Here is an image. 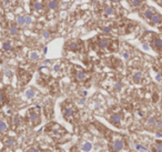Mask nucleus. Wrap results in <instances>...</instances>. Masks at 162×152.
Instances as JSON below:
<instances>
[{"label":"nucleus","mask_w":162,"mask_h":152,"mask_svg":"<svg viewBox=\"0 0 162 152\" xmlns=\"http://www.w3.org/2000/svg\"><path fill=\"white\" fill-rule=\"evenodd\" d=\"M39 108H32L28 111V121L31 125H37L40 122V111Z\"/></svg>","instance_id":"1"},{"label":"nucleus","mask_w":162,"mask_h":152,"mask_svg":"<svg viewBox=\"0 0 162 152\" xmlns=\"http://www.w3.org/2000/svg\"><path fill=\"white\" fill-rule=\"evenodd\" d=\"M149 22L151 23L152 26H157V27H160V26H162V17H161V15L154 12L153 15H152V17L150 18Z\"/></svg>","instance_id":"2"},{"label":"nucleus","mask_w":162,"mask_h":152,"mask_svg":"<svg viewBox=\"0 0 162 152\" xmlns=\"http://www.w3.org/2000/svg\"><path fill=\"white\" fill-rule=\"evenodd\" d=\"M75 108L71 106H68L66 107V109H63V117H65L66 119H68V120H71V118L75 117Z\"/></svg>","instance_id":"3"},{"label":"nucleus","mask_w":162,"mask_h":152,"mask_svg":"<svg viewBox=\"0 0 162 152\" xmlns=\"http://www.w3.org/2000/svg\"><path fill=\"white\" fill-rule=\"evenodd\" d=\"M0 3H1V7L4 9H10L15 8L16 3H17V0H0Z\"/></svg>","instance_id":"4"},{"label":"nucleus","mask_w":162,"mask_h":152,"mask_svg":"<svg viewBox=\"0 0 162 152\" xmlns=\"http://www.w3.org/2000/svg\"><path fill=\"white\" fill-rule=\"evenodd\" d=\"M112 148L114 151H120L121 149L123 148V141L121 139H116L113 141V144H112Z\"/></svg>","instance_id":"5"},{"label":"nucleus","mask_w":162,"mask_h":152,"mask_svg":"<svg viewBox=\"0 0 162 152\" xmlns=\"http://www.w3.org/2000/svg\"><path fill=\"white\" fill-rule=\"evenodd\" d=\"M120 120H121V115L119 114V113H113L110 117V122L112 123V124L117 125V127L120 124Z\"/></svg>","instance_id":"6"},{"label":"nucleus","mask_w":162,"mask_h":152,"mask_svg":"<svg viewBox=\"0 0 162 152\" xmlns=\"http://www.w3.org/2000/svg\"><path fill=\"white\" fill-rule=\"evenodd\" d=\"M16 25L18 26V27H25L26 25V15H20L18 16L16 19Z\"/></svg>","instance_id":"7"},{"label":"nucleus","mask_w":162,"mask_h":152,"mask_svg":"<svg viewBox=\"0 0 162 152\" xmlns=\"http://www.w3.org/2000/svg\"><path fill=\"white\" fill-rule=\"evenodd\" d=\"M111 41L109 39H106V38H101V39L99 40V42H98V44H99V47L101 49H106L108 48L109 46H110Z\"/></svg>","instance_id":"8"},{"label":"nucleus","mask_w":162,"mask_h":152,"mask_svg":"<svg viewBox=\"0 0 162 152\" xmlns=\"http://www.w3.org/2000/svg\"><path fill=\"white\" fill-rule=\"evenodd\" d=\"M58 1L57 0H48L47 1V8L49 10H57L58 9Z\"/></svg>","instance_id":"9"},{"label":"nucleus","mask_w":162,"mask_h":152,"mask_svg":"<svg viewBox=\"0 0 162 152\" xmlns=\"http://www.w3.org/2000/svg\"><path fill=\"white\" fill-rule=\"evenodd\" d=\"M8 34L10 36H17L19 34V27L17 25H10L8 28Z\"/></svg>","instance_id":"10"},{"label":"nucleus","mask_w":162,"mask_h":152,"mask_svg":"<svg viewBox=\"0 0 162 152\" xmlns=\"http://www.w3.org/2000/svg\"><path fill=\"white\" fill-rule=\"evenodd\" d=\"M153 11L151 10V9H149V8H146L143 11H142V13H141V16H142V18H144V19H147L148 21L150 20V18L152 17V15H153Z\"/></svg>","instance_id":"11"},{"label":"nucleus","mask_w":162,"mask_h":152,"mask_svg":"<svg viewBox=\"0 0 162 152\" xmlns=\"http://www.w3.org/2000/svg\"><path fill=\"white\" fill-rule=\"evenodd\" d=\"M152 47H153L154 49H161L162 48V39L160 38H154L153 40H152Z\"/></svg>","instance_id":"12"},{"label":"nucleus","mask_w":162,"mask_h":152,"mask_svg":"<svg viewBox=\"0 0 162 152\" xmlns=\"http://www.w3.org/2000/svg\"><path fill=\"white\" fill-rule=\"evenodd\" d=\"M3 143L6 147H8V148H13L16 144V141L13 138H6V139L3 140Z\"/></svg>","instance_id":"13"},{"label":"nucleus","mask_w":162,"mask_h":152,"mask_svg":"<svg viewBox=\"0 0 162 152\" xmlns=\"http://www.w3.org/2000/svg\"><path fill=\"white\" fill-rule=\"evenodd\" d=\"M32 9L35 11H38V12H41L42 10H43V4L41 3V2L39 1H35L32 3Z\"/></svg>","instance_id":"14"},{"label":"nucleus","mask_w":162,"mask_h":152,"mask_svg":"<svg viewBox=\"0 0 162 152\" xmlns=\"http://www.w3.org/2000/svg\"><path fill=\"white\" fill-rule=\"evenodd\" d=\"M68 49L69 50H79L80 49V42H77V41H71L69 42L68 44Z\"/></svg>","instance_id":"15"},{"label":"nucleus","mask_w":162,"mask_h":152,"mask_svg":"<svg viewBox=\"0 0 162 152\" xmlns=\"http://www.w3.org/2000/svg\"><path fill=\"white\" fill-rule=\"evenodd\" d=\"M103 13H104V16H107V17H113L114 16V9L112 7H104Z\"/></svg>","instance_id":"16"},{"label":"nucleus","mask_w":162,"mask_h":152,"mask_svg":"<svg viewBox=\"0 0 162 152\" xmlns=\"http://www.w3.org/2000/svg\"><path fill=\"white\" fill-rule=\"evenodd\" d=\"M142 78H143V76H142V72H140V71H137V72L133 73V81L135 83H139L142 80Z\"/></svg>","instance_id":"17"},{"label":"nucleus","mask_w":162,"mask_h":152,"mask_svg":"<svg viewBox=\"0 0 162 152\" xmlns=\"http://www.w3.org/2000/svg\"><path fill=\"white\" fill-rule=\"evenodd\" d=\"M8 131V123L4 120H0V133H4Z\"/></svg>","instance_id":"18"},{"label":"nucleus","mask_w":162,"mask_h":152,"mask_svg":"<svg viewBox=\"0 0 162 152\" xmlns=\"http://www.w3.org/2000/svg\"><path fill=\"white\" fill-rule=\"evenodd\" d=\"M2 50L6 51V52H9L12 50V44H11L10 41H4L2 43Z\"/></svg>","instance_id":"19"},{"label":"nucleus","mask_w":162,"mask_h":152,"mask_svg":"<svg viewBox=\"0 0 162 152\" xmlns=\"http://www.w3.org/2000/svg\"><path fill=\"white\" fill-rule=\"evenodd\" d=\"M85 78H87V76H85V73L83 72V71L79 70L77 73H76V79H77L78 81H84Z\"/></svg>","instance_id":"20"},{"label":"nucleus","mask_w":162,"mask_h":152,"mask_svg":"<svg viewBox=\"0 0 162 152\" xmlns=\"http://www.w3.org/2000/svg\"><path fill=\"white\" fill-rule=\"evenodd\" d=\"M25 94L28 99H32L33 97L36 96V91H35V89H28L27 91L25 92Z\"/></svg>","instance_id":"21"},{"label":"nucleus","mask_w":162,"mask_h":152,"mask_svg":"<svg viewBox=\"0 0 162 152\" xmlns=\"http://www.w3.org/2000/svg\"><path fill=\"white\" fill-rule=\"evenodd\" d=\"M39 59V54L37 53L36 51H31L29 54V60L30 61H37Z\"/></svg>","instance_id":"22"},{"label":"nucleus","mask_w":162,"mask_h":152,"mask_svg":"<svg viewBox=\"0 0 162 152\" xmlns=\"http://www.w3.org/2000/svg\"><path fill=\"white\" fill-rule=\"evenodd\" d=\"M92 149V144L90 143V142H84V143L82 144V150L85 151V152H89L90 150Z\"/></svg>","instance_id":"23"},{"label":"nucleus","mask_w":162,"mask_h":152,"mask_svg":"<svg viewBox=\"0 0 162 152\" xmlns=\"http://www.w3.org/2000/svg\"><path fill=\"white\" fill-rule=\"evenodd\" d=\"M135 149L139 150V151H142V152H148V149L144 148V147H142L141 144H137V146H135Z\"/></svg>","instance_id":"24"},{"label":"nucleus","mask_w":162,"mask_h":152,"mask_svg":"<svg viewBox=\"0 0 162 152\" xmlns=\"http://www.w3.org/2000/svg\"><path fill=\"white\" fill-rule=\"evenodd\" d=\"M3 103H4V94L0 91V108L3 106Z\"/></svg>","instance_id":"25"},{"label":"nucleus","mask_w":162,"mask_h":152,"mask_svg":"<svg viewBox=\"0 0 162 152\" xmlns=\"http://www.w3.org/2000/svg\"><path fill=\"white\" fill-rule=\"evenodd\" d=\"M50 36H51V34H50V31H48V30H46V31L42 32V37L46 38V39H48V38H50Z\"/></svg>","instance_id":"26"},{"label":"nucleus","mask_w":162,"mask_h":152,"mask_svg":"<svg viewBox=\"0 0 162 152\" xmlns=\"http://www.w3.org/2000/svg\"><path fill=\"white\" fill-rule=\"evenodd\" d=\"M156 150H157V152H162V143H157Z\"/></svg>","instance_id":"27"},{"label":"nucleus","mask_w":162,"mask_h":152,"mask_svg":"<svg viewBox=\"0 0 162 152\" xmlns=\"http://www.w3.org/2000/svg\"><path fill=\"white\" fill-rule=\"evenodd\" d=\"M139 4H140L139 0H133V1H132V7H138Z\"/></svg>","instance_id":"28"},{"label":"nucleus","mask_w":162,"mask_h":152,"mask_svg":"<svg viewBox=\"0 0 162 152\" xmlns=\"http://www.w3.org/2000/svg\"><path fill=\"white\" fill-rule=\"evenodd\" d=\"M148 123H149V124H154V123H156V119H154L153 117L150 118L149 121H148Z\"/></svg>","instance_id":"29"},{"label":"nucleus","mask_w":162,"mask_h":152,"mask_svg":"<svg viewBox=\"0 0 162 152\" xmlns=\"http://www.w3.org/2000/svg\"><path fill=\"white\" fill-rule=\"evenodd\" d=\"M157 128L158 129H162V121H158L157 122Z\"/></svg>","instance_id":"30"},{"label":"nucleus","mask_w":162,"mask_h":152,"mask_svg":"<svg viewBox=\"0 0 162 152\" xmlns=\"http://www.w3.org/2000/svg\"><path fill=\"white\" fill-rule=\"evenodd\" d=\"M114 87H116V90H120L121 89V83H120V82H117Z\"/></svg>","instance_id":"31"},{"label":"nucleus","mask_w":162,"mask_h":152,"mask_svg":"<svg viewBox=\"0 0 162 152\" xmlns=\"http://www.w3.org/2000/svg\"><path fill=\"white\" fill-rule=\"evenodd\" d=\"M4 73H6V76H8V77H11V76H12V72H11L10 70H6Z\"/></svg>","instance_id":"32"},{"label":"nucleus","mask_w":162,"mask_h":152,"mask_svg":"<svg viewBox=\"0 0 162 152\" xmlns=\"http://www.w3.org/2000/svg\"><path fill=\"white\" fill-rule=\"evenodd\" d=\"M103 31L104 32H111V28L110 27H104L103 28Z\"/></svg>","instance_id":"33"},{"label":"nucleus","mask_w":162,"mask_h":152,"mask_svg":"<svg viewBox=\"0 0 162 152\" xmlns=\"http://www.w3.org/2000/svg\"><path fill=\"white\" fill-rule=\"evenodd\" d=\"M123 58H124V59H129L130 58V54L128 53V52H124V53H123Z\"/></svg>","instance_id":"34"},{"label":"nucleus","mask_w":162,"mask_h":152,"mask_svg":"<svg viewBox=\"0 0 162 152\" xmlns=\"http://www.w3.org/2000/svg\"><path fill=\"white\" fill-rule=\"evenodd\" d=\"M28 152H39V150L38 149H35V148H32V149H30Z\"/></svg>","instance_id":"35"},{"label":"nucleus","mask_w":162,"mask_h":152,"mask_svg":"<svg viewBox=\"0 0 162 152\" xmlns=\"http://www.w3.org/2000/svg\"><path fill=\"white\" fill-rule=\"evenodd\" d=\"M142 47H143V49H144V50H149V46H147V44H143V46H142Z\"/></svg>","instance_id":"36"},{"label":"nucleus","mask_w":162,"mask_h":152,"mask_svg":"<svg viewBox=\"0 0 162 152\" xmlns=\"http://www.w3.org/2000/svg\"><path fill=\"white\" fill-rule=\"evenodd\" d=\"M156 79L158 80V81H161V77H160V75H157V77H156Z\"/></svg>","instance_id":"37"},{"label":"nucleus","mask_w":162,"mask_h":152,"mask_svg":"<svg viewBox=\"0 0 162 152\" xmlns=\"http://www.w3.org/2000/svg\"><path fill=\"white\" fill-rule=\"evenodd\" d=\"M59 69H60V67H59V66H54V71H58Z\"/></svg>","instance_id":"38"},{"label":"nucleus","mask_w":162,"mask_h":152,"mask_svg":"<svg viewBox=\"0 0 162 152\" xmlns=\"http://www.w3.org/2000/svg\"><path fill=\"white\" fill-rule=\"evenodd\" d=\"M156 1H157V2H158V3H159V4H161V6H162V0H156Z\"/></svg>","instance_id":"39"},{"label":"nucleus","mask_w":162,"mask_h":152,"mask_svg":"<svg viewBox=\"0 0 162 152\" xmlns=\"http://www.w3.org/2000/svg\"><path fill=\"white\" fill-rule=\"evenodd\" d=\"M2 152H10V151H8V150H4V151H2Z\"/></svg>","instance_id":"40"},{"label":"nucleus","mask_w":162,"mask_h":152,"mask_svg":"<svg viewBox=\"0 0 162 152\" xmlns=\"http://www.w3.org/2000/svg\"><path fill=\"white\" fill-rule=\"evenodd\" d=\"M0 78H1V75H0Z\"/></svg>","instance_id":"41"}]
</instances>
